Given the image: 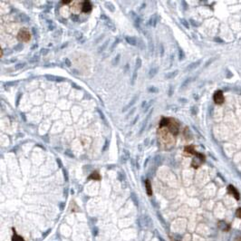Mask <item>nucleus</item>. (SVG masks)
I'll return each instance as SVG.
<instances>
[{"label": "nucleus", "instance_id": "obj_20", "mask_svg": "<svg viewBox=\"0 0 241 241\" xmlns=\"http://www.w3.org/2000/svg\"><path fill=\"white\" fill-rule=\"evenodd\" d=\"M120 54H118L115 57H114V59L112 60V62H111V64L113 65V66H116L118 64H119V62H120Z\"/></svg>", "mask_w": 241, "mask_h": 241}, {"label": "nucleus", "instance_id": "obj_48", "mask_svg": "<svg viewBox=\"0 0 241 241\" xmlns=\"http://www.w3.org/2000/svg\"><path fill=\"white\" fill-rule=\"evenodd\" d=\"M138 119H139V117L137 116V117H136V118H135V119H134V120H133V123H132V125H134V124H136V122H137V120H138Z\"/></svg>", "mask_w": 241, "mask_h": 241}, {"label": "nucleus", "instance_id": "obj_12", "mask_svg": "<svg viewBox=\"0 0 241 241\" xmlns=\"http://www.w3.org/2000/svg\"><path fill=\"white\" fill-rule=\"evenodd\" d=\"M104 24H105V26L110 29V30H111L112 32H114V31H116V27H115V25L113 24V22H111V19H109V20H107V21H105L104 22Z\"/></svg>", "mask_w": 241, "mask_h": 241}, {"label": "nucleus", "instance_id": "obj_7", "mask_svg": "<svg viewBox=\"0 0 241 241\" xmlns=\"http://www.w3.org/2000/svg\"><path fill=\"white\" fill-rule=\"evenodd\" d=\"M159 16H158V14L157 13H155V14H153L152 17H151V18H150V20H149V23H148V25L149 26H151V27H156V25H157V23H158V21H159Z\"/></svg>", "mask_w": 241, "mask_h": 241}, {"label": "nucleus", "instance_id": "obj_47", "mask_svg": "<svg viewBox=\"0 0 241 241\" xmlns=\"http://www.w3.org/2000/svg\"><path fill=\"white\" fill-rule=\"evenodd\" d=\"M72 20H74V21H77V20H78V17H77L76 15H73V16H72Z\"/></svg>", "mask_w": 241, "mask_h": 241}, {"label": "nucleus", "instance_id": "obj_4", "mask_svg": "<svg viewBox=\"0 0 241 241\" xmlns=\"http://www.w3.org/2000/svg\"><path fill=\"white\" fill-rule=\"evenodd\" d=\"M152 112H153V109H152V110L149 111V113L147 114V116H146L145 120H144L143 122H142V127H141V129H140V132H139V135L142 134V133H143V132L145 131V129H146V126H147V124H148V122H149V120H150V118H151V116H152Z\"/></svg>", "mask_w": 241, "mask_h": 241}, {"label": "nucleus", "instance_id": "obj_49", "mask_svg": "<svg viewBox=\"0 0 241 241\" xmlns=\"http://www.w3.org/2000/svg\"><path fill=\"white\" fill-rule=\"evenodd\" d=\"M32 30H33V32H34V34H35L36 37V36H37V30H36V27H33V28H32Z\"/></svg>", "mask_w": 241, "mask_h": 241}, {"label": "nucleus", "instance_id": "obj_34", "mask_svg": "<svg viewBox=\"0 0 241 241\" xmlns=\"http://www.w3.org/2000/svg\"><path fill=\"white\" fill-rule=\"evenodd\" d=\"M75 38L77 40H80L83 38V34L81 32H75Z\"/></svg>", "mask_w": 241, "mask_h": 241}, {"label": "nucleus", "instance_id": "obj_6", "mask_svg": "<svg viewBox=\"0 0 241 241\" xmlns=\"http://www.w3.org/2000/svg\"><path fill=\"white\" fill-rule=\"evenodd\" d=\"M45 78L48 81H51V82H63L66 79L63 78V77H59V76H55V75H52V74H45Z\"/></svg>", "mask_w": 241, "mask_h": 241}, {"label": "nucleus", "instance_id": "obj_36", "mask_svg": "<svg viewBox=\"0 0 241 241\" xmlns=\"http://www.w3.org/2000/svg\"><path fill=\"white\" fill-rule=\"evenodd\" d=\"M160 48H161V50H160V52H161V56L163 57V55H164V46H163L162 44H160Z\"/></svg>", "mask_w": 241, "mask_h": 241}, {"label": "nucleus", "instance_id": "obj_35", "mask_svg": "<svg viewBox=\"0 0 241 241\" xmlns=\"http://www.w3.org/2000/svg\"><path fill=\"white\" fill-rule=\"evenodd\" d=\"M101 19H102V21H104V22H105V21L109 20L110 18H109V17H107V16H106V15H105L104 13H102V14L101 15Z\"/></svg>", "mask_w": 241, "mask_h": 241}, {"label": "nucleus", "instance_id": "obj_16", "mask_svg": "<svg viewBox=\"0 0 241 241\" xmlns=\"http://www.w3.org/2000/svg\"><path fill=\"white\" fill-rule=\"evenodd\" d=\"M104 6H105L111 12H114V11H115V7H114V5H113L111 2H105V3H104Z\"/></svg>", "mask_w": 241, "mask_h": 241}, {"label": "nucleus", "instance_id": "obj_10", "mask_svg": "<svg viewBox=\"0 0 241 241\" xmlns=\"http://www.w3.org/2000/svg\"><path fill=\"white\" fill-rule=\"evenodd\" d=\"M92 4H91L90 1H84L83 2V9H82L83 12L88 13V12H90L92 10Z\"/></svg>", "mask_w": 241, "mask_h": 241}, {"label": "nucleus", "instance_id": "obj_53", "mask_svg": "<svg viewBox=\"0 0 241 241\" xmlns=\"http://www.w3.org/2000/svg\"><path fill=\"white\" fill-rule=\"evenodd\" d=\"M145 7H146V3H142V5L141 6V8H140V10H142L143 8H145Z\"/></svg>", "mask_w": 241, "mask_h": 241}, {"label": "nucleus", "instance_id": "obj_39", "mask_svg": "<svg viewBox=\"0 0 241 241\" xmlns=\"http://www.w3.org/2000/svg\"><path fill=\"white\" fill-rule=\"evenodd\" d=\"M97 111L99 112V114H100V117H101V118H102V119L104 120V122H106V119H105V117H104V114H103V112H102V111H101L99 109L97 110Z\"/></svg>", "mask_w": 241, "mask_h": 241}, {"label": "nucleus", "instance_id": "obj_15", "mask_svg": "<svg viewBox=\"0 0 241 241\" xmlns=\"http://www.w3.org/2000/svg\"><path fill=\"white\" fill-rule=\"evenodd\" d=\"M148 38H149V42H148V49H149V51H150L151 54H153V52H154V44H153V41H152V39L150 36H148Z\"/></svg>", "mask_w": 241, "mask_h": 241}, {"label": "nucleus", "instance_id": "obj_31", "mask_svg": "<svg viewBox=\"0 0 241 241\" xmlns=\"http://www.w3.org/2000/svg\"><path fill=\"white\" fill-rule=\"evenodd\" d=\"M23 48H24V46H23V45H22L21 43H20V44H17V45L14 47V49H15L16 51H18V52H19V51H22Z\"/></svg>", "mask_w": 241, "mask_h": 241}, {"label": "nucleus", "instance_id": "obj_17", "mask_svg": "<svg viewBox=\"0 0 241 241\" xmlns=\"http://www.w3.org/2000/svg\"><path fill=\"white\" fill-rule=\"evenodd\" d=\"M108 44H109V40H107V41H105L99 48H98V54H101V53H102L104 50H105V48L107 47V45H108Z\"/></svg>", "mask_w": 241, "mask_h": 241}, {"label": "nucleus", "instance_id": "obj_42", "mask_svg": "<svg viewBox=\"0 0 241 241\" xmlns=\"http://www.w3.org/2000/svg\"><path fill=\"white\" fill-rule=\"evenodd\" d=\"M48 52H49V50H48V49H42V50H41V54H42L43 55H45L48 54Z\"/></svg>", "mask_w": 241, "mask_h": 241}, {"label": "nucleus", "instance_id": "obj_44", "mask_svg": "<svg viewBox=\"0 0 241 241\" xmlns=\"http://www.w3.org/2000/svg\"><path fill=\"white\" fill-rule=\"evenodd\" d=\"M65 154H66V155H68V156H69V157H71V158H74V154H73V153H71V152H70V151H66V152H65Z\"/></svg>", "mask_w": 241, "mask_h": 241}, {"label": "nucleus", "instance_id": "obj_19", "mask_svg": "<svg viewBox=\"0 0 241 241\" xmlns=\"http://www.w3.org/2000/svg\"><path fill=\"white\" fill-rule=\"evenodd\" d=\"M137 71H138V69L134 68V71H133V76H132V81H131L132 85H133V84L135 83L136 80H137Z\"/></svg>", "mask_w": 241, "mask_h": 241}, {"label": "nucleus", "instance_id": "obj_43", "mask_svg": "<svg viewBox=\"0 0 241 241\" xmlns=\"http://www.w3.org/2000/svg\"><path fill=\"white\" fill-rule=\"evenodd\" d=\"M135 110H136V108H133V109H132V111H130V112H129V113L127 114V116H126V118H128V117H130V116H131V115H132V114H133V112L135 111Z\"/></svg>", "mask_w": 241, "mask_h": 241}, {"label": "nucleus", "instance_id": "obj_52", "mask_svg": "<svg viewBox=\"0 0 241 241\" xmlns=\"http://www.w3.org/2000/svg\"><path fill=\"white\" fill-rule=\"evenodd\" d=\"M56 161H57V163L59 164V166H60V167H62V161H61V159L57 158V159H56Z\"/></svg>", "mask_w": 241, "mask_h": 241}, {"label": "nucleus", "instance_id": "obj_30", "mask_svg": "<svg viewBox=\"0 0 241 241\" xmlns=\"http://www.w3.org/2000/svg\"><path fill=\"white\" fill-rule=\"evenodd\" d=\"M153 102H154V100H150V102H149L147 103L146 107H145V108L143 109V111H144V112H146V111H147L149 110V108H151V106H152V104L153 103Z\"/></svg>", "mask_w": 241, "mask_h": 241}, {"label": "nucleus", "instance_id": "obj_45", "mask_svg": "<svg viewBox=\"0 0 241 241\" xmlns=\"http://www.w3.org/2000/svg\"><path fill=\"white\" fill-rule=\"evenodd\" d=\"M103 36H104V34H102V36H100V37H99V38H97V39L95 40V42H94V45H95V44H97V42H98V41H100L101 39H102V38H103Z\"/></svg>", "mask_w": 241, "mask_h": 241}, {"label": "nucleus", "instance_id": "obj_26", "mask_svg": "<svg viewBox=\"0 0 241 241\" xmlns=\"http://www.w3.org/2000/svg\"><path fill=\"white\" fill-rule=\"evenodd\" d=\"M20 19H21L22 22H24V23H27V22L30 21V18H29L27 15H25V14H21V15H20Z\"/></svg>", "mask_w": 241, "mask_h": 241}, {"label": "nucleus", "instance_id": "obj_54", "mask_svg": "<svg viewBox=\"0 0 241 241\" xmlns=\"http://www.w3.org/2000/svg\"><path fill=\"white\" fill-rule=\"evenodd\" d=\"M150 161V157H149V158H147V159H146V161H145V162H144V167H145V166H146V165H147V163H148V161Z\"/></svg>", "mask_w": 241, "mask_h": 241}, {"label": "nucleus", "instance_id": "obj_14", "mask_svg": "<svg viewBox=\"0 0 241 241\" xmlns=\"http://www.w3.org/2000/svg\"><path fill=\"white\" fill-rule=\"evenodd\" d=\"M145 187H146V190H147V194L149 196H152V185H151V182L149 180H147L145 181Z\"/></svg>", "mask_w": 241, "mask_h": 241}, {"label": "nucleus", "instance_id": "obj_28", "mask_svg": "<svg viewBox=\"0 0 241 241\" xmlns=\"http://www.w3.org/2000/svg\"><path fill=\"white\" fill-rule=\"evenodd\" d=\"M89 179H93V180H100V175L97 171L95 172H92V175L89 177Z\"/></svg>", "mask_w": 241, "mask_h": 241}, {"label": "nucleus", "instance_id": "obj_57", "mask_svg": "<svg viewBox=\"0 0 241 241\" xmlns=\"http://www.w3.org/2000/svg\"><path fill=\"white\" fill-rule=\"evenodd\" d=\"M37 46H38V45H36H36H34V46H33V47H32V50H34V49H35V48H37Z\"/></svg>", "mask_w": 241, "mask_h": 241}, {"label": "nucleus", "instance_id": "obj_1", "mask_svg": "<svg viewBox=\"0 0 241 241\" xmlns=\"http://www.w3.org/2000/svg\"><path fill=\"white\" fill-rule=\"evenodd\" d=\"M18 39L24 42H27L30 40V33L27 28H22L18 33Z\"/></svg>", "mask_w": 241, "mask_h": 241}, {"label": "nucleus", "instance_id": "obj_51", "mask_svg": "<svg viewBox=\"0 0 241 241\" xmlns=\"http://www.w3.org/2000/svg\"><path fill=\"white\" fill-rule=\"evenodd\" d=\"M149 142H150V138H147V139H146V141H144V145H145V146H148V144H149Z\"/></svg>", "mask_w": 241, "mask_h": 241}, {"label": "nucleus", "instance_id": "obj_18", "mask_svg": "<svg viewBox=\"0 0 241 241\" xmlns=\"http://www.w3.org/2000/svg\"><path fill=\"white\" fill-rule=\"evenodd\" d=\"M12 241H25V240H24V238L22 236H20L19 235H17L16 233V231L14 230V235L12 236Z\"/></svg>", "mask_w": 241, "mask_h": 241}, {"label": "nucleus", "instance_id": "obj_56", "mask_svg": "<svg viewBox=\"0 0 241 241\" xmlns=\"http://www.w3.org/2000/svg\"><path fill=\"white\" fill-rule=\"evenodd\" d=\"M181 55H182V50H180V59L181 60Z\"/></svg>", "mask_w": 241, "mask_h": 241}, {"label": "nucleus", "instance_id": "obj_3", "mask_svg": "<svg viewBox=\"0 0 241 241\" xmlns=\"http://www.w3.org/2000/svg\"><path fill=\"white\" fill-rule=\"evenodd\" d=\"M130 15H131V17H132L133 19V23H134L135 27L141 31V21H142V20H141V17H140L134 11H131V12H130Z\"/></svg>", "mask_w": 241, "mask_h": 241}, {"label": "nucleus", "instance_id": "obj_2", "mask_svg": "<svg viewBox=\"0 0 241 241\" xmlns=\"http://www.w3.org/2000/svg\"><path fill=\"white\" fill-rule=\"evenodd\" d=\"M213 99H214V102L217 103V104H222L225 101V98H224V94L221 91H217L215 93H214V96H213Z\"/></svg>", "mask_w": 241, "mask_h": 241}, {"label": "nucleus", "instance_id": "obj_33", "mask_svg": "<svg viewBox=\"0 0 241 241\" xmlns=\"http://www.w3.org/2000/svg\"><path fill=\"white\" fill-rule=\"evenodd\" d=\"M64 64H65V65L67 67H71L72 66V63H71L69 58H64Z\"/></svg>", "mask_w": 241, "mask_h": 241}, {"label": "nucleus", "instance_id": "obj_9", "mask_svg": "<svg viewBox=\"0 0 241 241\" xmlns=\"http://www.w3.org/2000/svg\"><path fill=\"white\" fill-rule=\"evenodd\" d=\"M125 40L131 45L136 46L138 45V39L134 36H125Z\"/></svg>", "mask_w": 241, "mask_h": 241}, {"label": "nucleus", "instance_id": "obj_38", "mask_svg": "<svg viewBox=\"0 0 241 241\" xmlns=\"http://www.w3.org/2000/svg\"><path fill=\"white\" fill-rule=\"evenodd\" d=\"M17 82H8V83H6V86H8V87H9V86H12V85H16V84H17Z\"/></svg>", "mask_w": 241, "mask_h": 241}, {"label": "nucleus", "instance_id": "obj_27", "mask_svg": "<svg viewBox=\"0 0 241 241\" xmlns=\"http://www.w3.org/2000/svg\"><path fill=\"white\" fill-rule=\"evenodd\" d=\"M47 25H48V29L49 30H54L55 28V25L52 20H48L47 21Z\"/></svg>", "mask_w": 241, "mask_h": 241}, {"label": "nucleus", "instance_id": "obj_24", "mask_svg": "<svg viewBox=\"0 0 241 241\" xmlns=\"http://www.w3.org/2000/svg\"><path fill=\"white\" fill-rule=\"evenodd\" d=\"M39 60H40V58H39V55H34L33 57H31V58L29 59V63H31V64H35V63L39 62Z\"/></svg>", "mask_w": 241, "mask_h": 241}, {"label": "nucleus", "instance_id": "obj_46", "mask_svg": "<svg viewBox=\"0 0 241 241\" xmlns=\"http://www.w3.org/2000/svg\"><path fill=\"white\" fill-rule=\"evenodd\" d=\"M147 103H148V102H146V101H143V102H142V109H144V108L146 107Z\"/></svg>", "mask_w": 241, "mask_h": 241}, {"label": "nucleus", "instance_id": "obj_32", "mask_svg": "<svg viewBox=\"0 0 241 241\" xmlns=\"http://www.w3.org/2000/svg\"><path fill=\"white\" fill-rule=\"evenodd\" d=\"M148 91L150 92H158V89L155 87V86H150L149 88H148Z\"/></svg>", "mask_w": 241, "mask_h": 241}, {"label": "nucleus", "instance_id": "obj_21", "mask_svg": "<svg viewBox=\"0 0 241 241\" xmlns=\"http://www.w3.org/2000/svg\"><path fill=\"white\" fill-rule=\"evenodd\" d=\"M138 47L141 49V50H144L145 49V44H144V41L141 38H138Z\"/></svg>", "mask_w": 241, "mask_h": 241}, {"label": "nucleus", "instance_id": "obj_13", "mask_svg": "<svg viewBox=\"0 0 241 241\" xmlns=\"http://www.w3.org/2000/svg\"><path fill=\"white\" fill-rule=\"evenodd\" d=\"M158 71H159V67H158V66H153V67H152L151 70L149 71V77H150V78H152L153 76H155V75L157 74Z\"/></svg>", "mask_w": 241, "mask_h": 241}, {"label": "nucleus", "instance_id": "obj_41", "mask_svg": "<svg viewBox=\"0 0 241 241\" xmlns=\"http://www.w3.org/2000/svg\"><path fill=\"white\" fill-rule=\"evenodd\" d=\"M108 144H109V141L106 140V141H105V143H104V147L102 148V152L106 151V149H107V147H108Z\"/></svg>", "mask_w": 241, "mask_h": 241}, {"label": "nucleus", "instance_id": "obj_5", "mask_svg": "<svg viewBox=\"0 0 241 241\" xmlns=\"http://www.w3.org/2000/svg\"><path fill=\"white\" fill-rule=\"evenodd\" d=\"M138 99H139V94H135V95L133 96V98L130 101V102L123 108L122 111L124 112V111H128L129 109H131V107H133V106L136 103V102L138 101Z\"/></svg>", "mask_w": 241, "mask_h": 241}, {"label": "nucleus", "instance_id": "obj_25", "mask_svg": "<svg viewBox=\"0 0 241 241\" xmlns=\"http://www.w3.org/2000/svg\"><path fill=\"white\" fill-rule=\"evenodd\" d=\"M142 61L140 57H138L135 61V68L136 69H140L142 67Z\"/></svg>", "mask_w": 241, "mask_h": 241}, {"label": "nucleus", "instance_id": "obj_8", "mask_svg": "<svg viewBox=\"0 0 241 241\" xmlns=\"http://www.w3.org/2000/svg\"><path fill=\"white\" fill-rule=\"evenodd\" d=\"M227 190H228V193L231 194L236 199H239V193L235 187H233L232 185H229L227 188Z\"/></svg>", "mask_w": 241, "mask_h": 241}, {"label": "nucleus", "instance_id": "obj_22", "mask_svg": "<svg viewBox=\"0 0 241 241\" xmlns=\"http://www.w3.org/2000/svg\"><path fill=\"white\" fill-rule=\"evenodd\" d=\"M178 74V71H174V72H171V73H168L166 75H165V78L166 79H171L173 77H175Z\"/></svg>", "mask_w": 241, "mask_h": 241}, {"label": "nucleus", "instance_id": "obj_50", "mask_svg": "<svg viewBox=\"0 0 241 241\" xmlns=\"http://www.w3.org/2000/svg\"><path fill=\"white\" fill-rule=\"evenodd\" d=\"M172 95V86L171 85L170 86V91H169V96H171Z\"/></svg>", "mask_w": 241, "mask_h": 241}, {"label": "nucleus", "instance_id": "obj_29", "mask_svg": "<svg viewBox=\"0 0 241 241\" xmlns=\"http://www.w3.org/2000/svg\"><path fill=\"white\" fill-rule=\"evenodd\" d=\"M26 64H27V63H19L17 65H15V70H20V69L24 68L26 66Z\"/></svg>", "mask_w": 241, "mask_h": 241}, {"label": "nucleus", "instance_id": "obj_40", "mask_svg": "<svg viewBox=\"0 0 241 241\" xmlns=\"http://www.w3.org/2000/svg\"><path fill=\"white\" fill-rule=\"evenodd\" d=\"M236 215L237 218H241V208H237V210H236Z\"/></svg>", "mask_w": 241, "mask_h": 241}, {"label": "nucleus", "instance_id": "obj_23", "mask_svg": "<svg viewBox=\"0 0 241 241\" xmlns=\"http://www.w3.org/2000/svg\"><path fill=\"white\" fill-rule=\"evenodd\" d=\"M119 43H120V38L117 37V38L113 41V43H112V45H111V48H110V52H112L113 49L117 46V45H118Z\"/></svg>", "mask_w": 241, "mask_h": 241}, {"label": "nucleus", "instance_id": "obj_11", "mask_svg": "<svg viewBox=\"0 0 241 241\" xmlns=\"http://www.w3.org/2000/svg\"><path fill=\"white\" fill-rule=\"evenodd\" d=\"M123 152H124V153H123V155H122V157H120V161H122L123 163H124V162H126L128 160H130V152H129L128 150H124Z\"/></svg>", "mask_w": 241, "mask_h": 241}, {"label": "nucleus", "instance_id": "obj_55", "mask_svg": "<svg viewBox=\"0 0 241 241\" xmlns=\"http://www.w3.org/2000/svg\"><path fill=\"white\" fill-rule=\"evenodd\" d=\"M72 85H73V86H74V88H76V89H81V88H80L79 86H77L75 83H72Z\"/></svg>", "mask_w": 241, "mask_h": 241}, {"label": "nucleus", "instance_id": "obj_37", "mask_svg": "<svg viewBox=\"0 0 241 241\" xmlns=\"http://www.w3.org/2000/svg\"><path fill=\"white\" fill-rule=\"evenodd\" d=\"M21 96H22V93L21 92H18L17 93V106H18L19 105V102H20V98H21Z\"/></svg>", "mask_w": 241, "mask_h": 241}]
</instances>
